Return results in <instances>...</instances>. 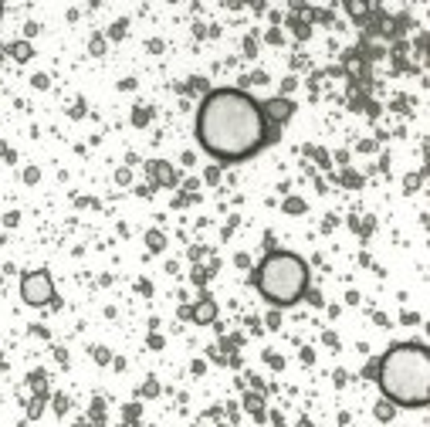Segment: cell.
<instances>
[{
    "label": "cell",
    "mask_w": 430,
    "mask_h": 427,
    "mask_svg": "<svg viewBox=\"0 0 430 427\" xmlns=\"http://www.w3.org/2000/svg\"><path fill=\"white\" fill-rule=\"evenodd\" d=\"M383 394L400 407H427L430 401V356L417 343L393 346L380 363Z\"/></svg>",
    "instance_id": "cell-2"
},
{
    "label": "cell",
    "mask_w": 430,
    "mask_h": 427,
    "mask_svg": "<svg viewBox=\"0 0 430 427\" xmlns=\"http://www.w3.org/2000/svg\"><path fill=\"white\" fill-rule=\"evenodd\" d=\"M257 289L271 305H295L308 289V268L292 251H275L257 268Z\"/></svg>",
    "instance_id": "cell-3"
},
{
    "label": "cell",
    "mask_w": 430,
    "mask_h": 427,
    "mask_svg": "<svg viewBox=\"0 0 430 427\" xmlns=\"http://www.w3.org/2000/svg\"><path fill=\"white\" fill-rule=\"evenodd\" d=\"M214 316H217V305H214L210 298H203L200 305L193 309V322H200V325H207V322H214Z\"/></svg>",
    "instance_id": "cell-5"
},
{
    "label": "cell",
    "mask_w": 430,
    "mask_h": 427,
    "mask_svg": "<svg viewBox=\"0 0 430 427\" xmlns=\"http://www.w3.org/2000/svg\"><path fill=\"white\" fill-rule=\"evenodd\" d=\"M200 146L217 160H244L264 146V108L237 88H217L197 115Z\"/></svg>",
    "instance_id": "cell-1"
},
{
    "label": "cell",
    "mask_w": 430,
    "mask_h": 427,
    "mask_svg": "<svg viewBox=\"0 0 430 427\" xmlns=\"http://www.w3.org/2000/svg\"><path fill=\"white\" fill-rule=\"evenodd\" d=\"M10 58H14V61H27V58H31V45H27V41H14V45H10Z\"/></svg>",
    "instance_id": "cell-7"
},
{
    "label": "cell",
    "mask_w": 430,
    "mask_h": 427,
    "mask_svg": "<svg viewBox=\"0 0 430 427\" xmlns=\"http://www.w3.org/2000/svg\"><path fill=\"white\" fill-rule=\"evenodd\" d=\"M268 115H271L275 122H285V119L292 115V102H288V99H275V102H268Z\"/></svg>",
    "instance_id": "cell-6"
},
{
    "label": "cell",
    "mask_w": 430,
    "mask_h": 427,
    "mask_svg": "<svg viewBox=\"0 0 430 427\" xmlns=\"http://www.w3.org/2000/svg\"><path fill=\"white\" fill-rule=\"evenodd\" d=\"M0 14H3V7H0Z\"/></svg>",
    "instance_id": "cell-10"
},
{
    "label": "cell",
    "mask_w": 430,
    "mask_h": 427,
    "mask_svg": "<svg viewBox=\"0 0 430 427\" xmlns=\"http://www.w3.org/2000/svg\"><path fill=\"white\" fill-rule=\"evenodd\" d=\"M285 211H288V214H298V211H305V204H302V200H288V204H285Z\"/></svg>",
    "instance_id": "cell-8"
},
{
    "label": "cell",
    "mask_w": 430,
    "mask_h": 427,
    "mask_svg": "<svg viewBox=\"0 0 430 427\" xmlns=\"http://www.w3.org/2000/svg\"><path fill=\"white\" fill-rule=\"evenodd\" d=\"M21 298L27 305H48L54 298V282L48 271H27L21 278Z\"/></svg>",
    "instance_id": "cell-4"
},
{
    "label": "cell",
    "mask_w": 430,
    "mask_h": 427,
    "mask_svg": "<svg viewBox=\"0 0 430 427\" xmlns=\"http://www.w3.org/2000/svg\"><path fill=\"white\" fill-rule=\"evenodd\" d=\"M349 14H353V17H359V14H366V3H349Z\"/></svg>",
    "instance_id": "cell-9"
}]
</instances>
